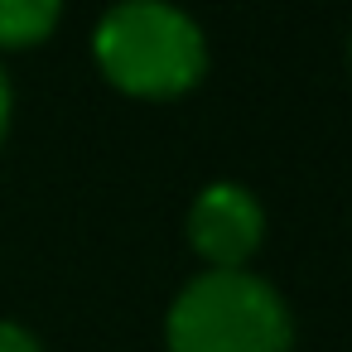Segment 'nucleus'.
Wrapping results in <instances>:
<instances>
[{
	"mask_svg": "<svg viewBox=\"0 0 352 352\" xmlns=\"http://www.w3.org/2000/svg\"><path fill=\"white\" fill-rule=\"evenodd\" d=\"M92 49H97L107 82L131 92V97H145V102H164V97L188 92L208 68L203 30L184 10L150 6V0L107 10Z\"/></svg>",
	"mask_w": 352,
	"mask_h": 352,
	"instance_id": "f257e3e1",
	"label": "nucleus"
},
{
	"mask_svg": "<svg viewBox=\"0 0 352 352\" xmlns=\"http://www.w3.org/2000/svg\"><path fill=\"white\" fill-rule=\"evenodd\" d=\"M169 352H289L285 299L251 270H203L184 285L164 323Z\"/></svg>",
	"mask_w": 352,
	"mask_h": 352,
	"instance_id": "f03ea898",
	"label": "nucleus"
},
{
	"mask_svg": "<svg viewBox=\"0 0 352 352\" xmlns=\"http://www.w3.org/2000/svg\"><path fill=\"white\" fill-rule=\"evenodd\" d=\"M265 236V212L241 184H208L188 208V241L212 270H241Z\"/></svg>",
	"mask_w": 352,
	"mask_h": 352,
	"instance_id": "7ed1b4c3",
	"label": "nucleus"
},
{
	"mask_svg": "<svg viewBox=\"0 0 352 352\" xmlns=\"http://www.w3.org/2000/svg\"><path fill=\"white\" fill-rule=\"evenodd\" d=\"M58 30L54 0H0V49H34Z\"/></svg>",
	"mask_w": 352,
	"mask_h": 352,
	"instance_id": "20e7f679",
	"label": "nucleus"
},
{
	"mask_svg": "<svg viewBox=\"0 0 352 352\" xmlns=\"http://www.w3.org/2000/svg\"><path fill=\"white\" fill-rule=\"evenodd\" d=\"M0 352H39V342L20 323H0Z\"/></svg>",
	"mask_w": 352,
	"mask_h": 352,
	"instance_id": "39448f33",
	"label": "nucleus"
},
{
	"mask_svg": "<svg viewBox=\"0 0 352 352\" xmlns=\"http://www.w3.org/2000/svg\"><path fill=\"white\" fill-rule=\"evenodd\" d=\"M6 131H10V82L0 73V140H6Z\"/></svg>",
	"mask_w": 352,
	"mask_h": 352,
	"instance_id": "423d86ee",
	"label": "nucleus"
},
{
	"mask_svg": "<svg viewBox=\"0 0 352 352\" xmlns=\"http://www.w3.org/2000/svg\"><path fill=\"white\" fill-rule=\"evenodd\" d=\"M347 54H352V44H347Z\"/></svg>",
	"mask_w": 352,
	"mask_h": 352,
	"instance_id": "0eeeda50",
	"label": "nucleus"
}]
</instances>
